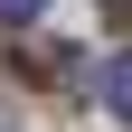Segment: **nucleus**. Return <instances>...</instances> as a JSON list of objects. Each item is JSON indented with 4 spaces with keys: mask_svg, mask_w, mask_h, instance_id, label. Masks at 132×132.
Returning <instances> with one entry per match:
<instances>
[{
    "mask_svg": "<svg viewBox=\"0 0 132 132\" xmlns=\"http://www.w3.org/2000/svg\"><path fill=\"white\" fill-rule=\"evenodd\" d=\"M94 104L123 123V104H132V66H123V57H104V66H94Z\"/></svg>",
    "mask_w": 132,
    "mask_h": 132,
    "instance_id": "nucleus-1",
    "label": "nucleus"
},
{
    "mask_svg": "<svg viewBox=\"0 0 132 132\" xmlns=\"http://www.w3.org/2000/svg\"><path fill=\"white\" fill-rule=\"evenodd\" d=\"M10 66H28V76H76V57H66L57 38H28V47H10Z\"/></svg>",
    "mask_w": 132,
    "mask_h": 132,
    "instance_id": "nucleus-2",
    "label": "nucleus"
},
{
    "mask_svg": "<svg viewBox=\"0 0 132 132\" xmlns=\"http://www.w3.org/2000/svg\"><path fill=\"white\" fill-rule=\"evenodd\" d=\"M47 0H0V28H19V19H38Z\"/></svg>",
    "mask_w": 132,
    "mask_h": 132,
    "instance_id": "nucleus-3",
    "label": "nucleus"
}]
</instances>
